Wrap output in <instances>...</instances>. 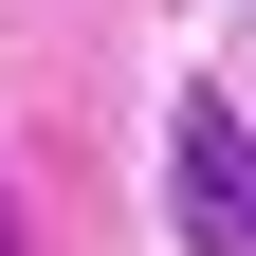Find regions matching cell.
Wrapping results in <instances>:
<instances>
[{"label": "cell", "mask_w": 256, "mask_h": 256, "mask_svg": "<svg viewBox=\"0 0 256 256\" xmlns=\"http://www.w3.org/2000/svg\"><path fill=\"white\" fill-rule=\"evenodd\" d=\"M165 202H183V238H202V256H256V128H238V110H202V128H183Z\"/></svg>", "instance_id": "6da1fadb"}, {"label": "cell", "mask_w": 256, "mask_h": 256, "mask_svg": "<svg viewBox=\"0 0 256 256\" xmlns=\"http://www.w3.org/2000/svg\"><path fill=\"white\" fill-rule=\"evenodd\" d=\"M0 256H18V220H0Z\"/></svg>", "instance_id": "7a4b0ae2"}]
</instances>
